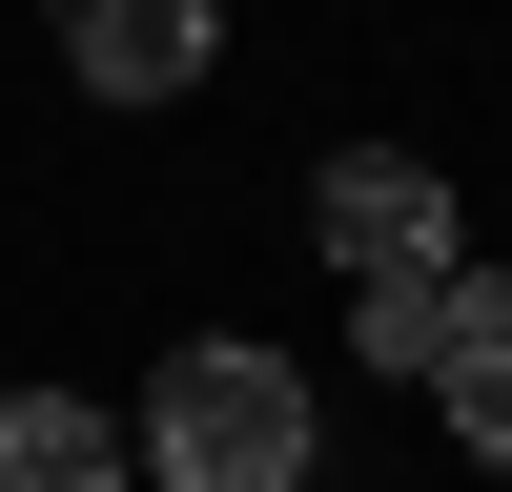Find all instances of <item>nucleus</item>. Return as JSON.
<instances>
[{
  "instance_id": "nucleus-1",
  "label": "nucleus",
  "mask_w": 512,
  "mask_h": 492,
  "mask_svg": "<svg viewBox=\"0 0 512 492\" xmlns=\"http://www.w3.org/2000/svg\"><path fill=\"white\" fill-rule=\"evenodd\" d=\"M308 451H328V410H308L287 349H246V328L164 349V390H144V472L164 492H308Z\"/></svg>"
},
{
  "instance_id": "nucleus-5",
  "label": "nucleus",
  "mask_w": 512,
  "mask_h": 492,
  "mask_svg": "<svg viewBox=\"0 0 512 492\" xmlns=\"http://www.w3.org/2000/svg\"><path fill=\"white\" fill-rule=\"evenodd\" d=\"M0 492H123V410H82V390H0Z\"/></svg>"
},
{
  "instance_id": "nucleus-2",
  "label": "nucleus",
  "mask_w": 512,
  "mask_h": 492,
  "mask_svg": "<svg viewBox=\"0 0 512 492\" xmlns=\"http://www.w3.org/2000/svg\"><path fill=\"white\" fill-rule=\"evenodd\" d=\"M308 226H328L349 287H451V267H472V226H451V185H431L410 144H349V164L308 185Z\"/></svg>"
},
{
  "instance_id": "nucleus-4",
  "label": "nucleus",
  "mask_w": 512,
  "mask_h": 492,
  "mask_svg": "<svg viewBox=\"0 0 512 492\" xmlns=\"http://www.w3.org/2000/svg\"><path fill=\"white\" fill-rule=\"evenodd\" d=\"M431 410L512 472V267H451V328H431Z\"/></svg>"
},
{
  "instance_id": "nucleus-3",
  "label": "nucleus",
  "mask_w": 512,
  "mask_h": 492,
  "mask_svg": "<svg viewBox=\"0 0 512 492\" xmlns=\"http://www.w3.org/2000/svg\"><path fill=\"white\" fill-rule=\"evenodd\" d=\"M62 62L103 82V103H185V82L226 62V21H205V0H62Z\"/></svg>"
}]
</instances>
